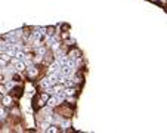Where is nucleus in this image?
I'll return each instance as SVG.
<instances>
[{
  "instance_id": "obj_1",
  "label": "nucleus",
  "mask_w": 167,
  "mask_h": 133,
  "mask_svg": "<svg viewBox=\"0 0 167 133\" xmlns=\"http://www.w3.org/2000/svg\"><path fill=\"white\" fill-rule=\"evenodd\" d=\"M67 56L69 58V59H73V61H76V59H80L83 55H81V50L79 49V48H76V46H73L68 52H67Z\"/></svg>"
},
{
  "instance_id": "obj_2",
  "label": "nucleus",
  "mask_w": 167,
  "mask_h": 133,
  "mask_svg": "<svg viewBox=\"0 0 167 133\" xmlns=\"http://www.w3.org/2000/svg\"><path fill=\"white\" fill-rule=\"evenodd\" d=\"M25 71H27V77H28L30 80H33V78H36V77L39 76V73H40V71H39V68H37V66H36L34 64H31V65H28Z\"/></svg>"
},
{
  "instance_id": "obj_3",
  "label": "nucleus",
  "mask_w": 167,
  "mask_h": 133,
  "mask_svg": "<svg viewBox=\"0 0 167 133\" xmlns=\"http://www.w3.org/2000/svg\"><path fill=\"white\" fill-rule=\"evenodd\" d=\"M13 102H15L13 96H11V95H3V96H2V105H3L5 108L12 106V105H13Z\"/></svg>"
},
{
  "instance_id": "obj_4",
  "label": "nucleus",
  "mask_w": 167,
  "mask_h": 133,
  "mask_svg": "<svg viewBox=\"0 0 167 133\" xmlns=\"http://www.w3.org/2000/svg\"><path fill=\"white\" fill-rule=\"evenodd\" d=\"M47 132H51V133H59V132H62V129L58 127V124H51L49 127H47Z\"/></svg>"
},
{
  "instance_id": "obj_5",
  "label": "nucleus",
  "mask_w": 167,
  "mask_h": 133,
  "mask_svg": "<svg viewBox=\"0 0 167 133\" xmlns=\"http://www.w3.org/2000/svg\"><path fill=\"white\" fill-rule=\"evenodd\" d=\"M6 89H8V92L15 89V81H6Z\"/></svg>"
},
{
  "instance_id": "obj_6",
  "label": "nucleus",
  "mask_w": 167,
  "mask_h": 133,
  "mask_svg": "<svg viewBox=\"0 0 167 133\" xmlns=\"http://www.w3.org/2000/svg\"><path fill=\"white\" fill-rule=\"evenodd\" d=\"M6 92H8V89H6V86H0V95H6Z\"/></svg>"
},
{
  "instance_id": "obj_7",
  "label": "nucleus",
  "mask_w": 167,
  "mask_h": 133,
  "mask_svg": "<svg viewBox=\"0 0 167 133\" xmlns=\"http://www.w3.org/2000/svg\"><path fill=\"white\" fill-rule=\"evenodd\" d=\"M0 83H2V84H3V83H6V78H5V76H3V74H0Z\"/></svg>"
},
{
  "instance_id": "obj_8",
  "label": "nucleus",
  "mask_w": 167,
  "mask_h": 133,
  "mask_svg": "<svg viewBox=\"0 0 167 133\" xmlns=\"http://www.w3.org/2000/svg\"><path fill=\"white\" fill-rule=\"evenodd\" d=\"M158 3H160L161 6H166V5H167V0H158Z\"/></svg>"
},
{
  "instance_id": "obj_9",
  "label": "nucleus",
  "mask_w": 167,
  "mask_h": 133,
  "mask_svg": "<svg viewBox=\"0 0 167 133\" xmlns=\"http://www.w3.org/2000/svg\"><path fill=\"white\" fill-rule=\"evenodd\" d=\"M151 3H158V0H149Z\"/></svg>"
}]
</instances>
